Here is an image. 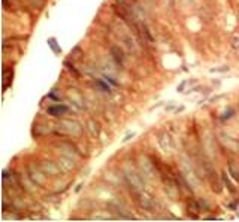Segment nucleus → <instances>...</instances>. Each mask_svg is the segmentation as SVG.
Instances as JSON below:
<instances>
[{"instance_id":"1","label":"nucleus","mask_w":239,"mask_h":222,"mask_svg":"<svg viewBox=\"0 0 239 222\" xmlns=\"http://www.w3.org/2000/svg\"><path fill=\"white\" fill-rule=\"evenodd\" d=\"M67 113V107L66 105H54L48 108V114L51 116H63Z\"/></svg>"},{"instance_id":"2","label":"nucleus","mask_w":239,"mask_h":222,"mask_svg":"<svg viewBox=\"0 0 239 222\" xmlns=\"http://www.w3.org/2000/svg\"><path fill=\"white\" fill-rule=\"evenodd\" d=\"M12 75H14L12 69H6V68L3 69V90H6L12 83Z\"/></svg>"},{"instance_id":"3","label":"nucleus","mask_w":239,"mask_h":222,"mask_svg":"<svg viewBox=\"0 0 239 222\" xmlns=\"http://www.w3.org/2000/svg\"><path fill=\"white\" fill-rule=\"evenodd\" d=\"M96 86H97V87H100L103 92H108V93H111V87L106 84V80H105V81H102V80H97V81H96Z\"/></svg>"},{"instance_id":"4","label":"nucleus","mask_w":239,"mask_h":222,"mask_svg":"<svg viewBox=\"0 0 239 222\" xmlns=\"http://www.w3.org/2000/svg\"><path fill=\"white\" fill-rule=\"evenodd\" d=\"M48 45H49V47L52 48V51H54V53H57V54H58V53H61V50H60V47H58V45L55 44V39H54V38H51V39H48Z\"/></svg>"},{"instance_id":"5","label":"nucleus","mask_w":239,"mask_h":222,"mask_svg":"<svg viewBox=\"0 0 239 222\" xmlns=\"http://www.w3.org/2000/svg\"><path fill=\"white\" fill-rule=\"evenodd\" d=\"M112 53H114V57H115L117 63H123V53L117 48H112Z\"/></svg>"},{"instance_id":"6","label":"nucleus","mask_w":239,"mask_h":222,"mask_svg":"<svg viewBox=\"0 0 239 222\" xmlns=\"http://www.w3.org/2000/svg\"><path fill=\"white\" fill-rule=\"evenodd\" d=\"M229 171H230L232 177L235 179V180H238V182H239V171H236V170H235L233 164H229Z\"/></svg>"},{"instance_id":"7","label":"nucleus","mask_w":239,"mask_h":222,"mask_svg":"<svg viewBox=\"0 0 239 222\" xmlns=\"http://www.w3.org/2000/svg\"><path fill=\"white\" fill-rule=\"evenodd\" d=\"M223 180H224V183L227 185V189H229V191H230V192L233 194V192H235V188H233V186H232V183L229 182V179H227V176H226V173L223 174Z\"/></svg>"},{"instance_id":"8","label":"nucleus","mask_w":239,"mask_h":222,"mask_svg":"<svg viewBox=\"0 0 239 222\" xmlns=\"http://www.w3.org/2000/svg\"><path fill=\"white\" fill-rule=\"evenodd\" d=\"M233 110H230V111H227V113H224V116H223V120H226V119H229V117H232L233 116Z\"/></svg>"},{"instance_id":"9","label":"nucleus","mask_w":239,"mask_h":222,"mask_svg":"<svg viewBox=\"0 0 239 222\" xmlns=\"http://www.w3.org/2000/svg\"><path fill=\"white\" fill-rule=\"evenodd\" d=\"M105 80H106V81H108L109 84H112V86H117V83H115V81H114V80H112L111 77H105Z\"/></svg>"},{"instance_id":"10","label":"nucleus","mask_w":239,"mask_h":222,"mask_svg":"<svg viewBox=\"0 0 239 222\" xmlns=\"http://www.w3.org/2000/svg\"><path fill=\"white\" fill-rule=\"evenodd\" d=\"M184 86H185V81H184V83H181V86L178 87V92H182V89H184Z\"/></svg>"},{"instance_id":"11","label":"nucleus","mask_w":239,"mask_h":222,"mask_svg":"<svg viewBox=\"0 0 239 222\" xmlns=\"http://www.w3.org/2000/svg\"><path fill=\"white\" fill-rule=\"evenodd\" d=\"M132 137H133V134H130V135H127V137H126V138H124V140H123V141H124V143H126V141H129V140H130V138H132Z\"/></svg>"}]
</instances>
